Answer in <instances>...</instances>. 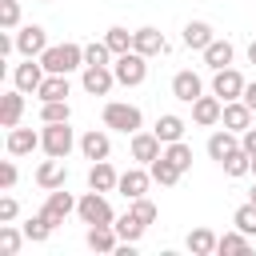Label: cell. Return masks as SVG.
I'll return each mask as SVG.
<instances>
[{"label":"cell","instance_id":"cell-3","mask_svg":"<svg viewBox=\"0 0 256 256\" xmlns=\"http://www.w3.org/2000/svg\"><path fill=\"white\" fill-rule=\"evenodd\" d=\"M112 72H116V84L136 88V84H144V80H148V56H140V52L132 48V52H124V56H116V60H112Z\"/></svg>","mask_w":256,"mask_h":256},{"label":"cell","instance_id":"cell-31","mask_svg":"<svg viewBox=\"0 0 256 256\" xmlns=\"http://www.w3.org/2000/svg\"><path fill=\"white\" fill-rule=\"evenodd\" d=\"M220 168H224V176L240 180V176H248V172H252V156H248V152H244V144H240V148H236V152H232Z\"/></svg>","mask_w":256,"mask_h":256},{"label":"cell","instance_id":"cell-44","mask_svg":"<svg viewBox=\"0 0 256 256\" xmlns=\"http://www.w3.org/2000/svg\"><path fill=\"white\" fill-rule=\"evenodd\" d=\"M240 144H244L248 156H256V128H244V132H240Z\"/></svg>","mask_w":256,"mask_h":256},{"label":"cell","instance_id":"cell-13","mask_svg":"<svg viewBox=\"0 0 256 256\" xmlns=\"http://www.w3.org/2000/svg\"><path fill=\"white\" fill-rule=\"evenodd\" d=\"M220 112H224V100L212 92V96H196L192 100V120L200 124V128H212V124H220Z\"/></svg>","mask_w":256,"mask_h":256},{"label":"cell","instance_id":"cell-17","mask_svg":"<svg viewBox=\"0 0 256 256\" xmlns=\"http://www.w3.org/2000/svg\"><path fill=\"white\" fill-rule=\"evenodd\" d=\"M20 116H24V92L12 84V88L0 96V128H16Z\"/></svg>","mask_w":256,"mask_h":256},{"label":"cell","instance_id":"cell-5","mask_svg":"<svg viewBox=\"0 0 256 256\" xmlns=\"http://www.w3.org/2000/svg\"><path fill=\"white\" fill-rule=\"evenodd\" d=\"M76 216H80L84 224H116V212H112V204H108V192H96V188L76 200Z\"/></svg>","mask_w":256,"mask_h":256},{"label":"cell","instance_id":"cell-9","mask_svg":"<svg viewBox=\"0 0 256 256\" xmlns=\"http://www.w3.org/2000/svg\"><path fill=\"white\" fill-rule=\"evenodd\" d=\"M132 48H136L140 56H148V60H152V56H164V52H168V40H164V32H160V28L144 24V28H136V32H132Z\"/></svg>","mask_w":256,"mask_h":256},{"label":"cell","instance_id":"cell-47","mask_svg":"<svg viewBox=\"0 0 256 256\" xmlns=\"http://www.w3.org/2000/svg\"><path fill=\"white\" fill-rule=\"evenodd\" d=\"M248 200H252V204H256V184H252V192H248Z\"/></svg>","mask_w":256,"mask_h":256},{"label":"cell","instance_id":"cell-18","mask_svg":"<svg viewBox=\"0 0 256 256\" xmlns=\"http://www.w3.org/2000/svg\"><path fill=\"white\" fill-rule=\"evenodd\" d=\"M160 152H164V148H160V136H156V132H144V128L132 132V160H136V164H152Z\"/></svg>","mask_w":256,"mask_h":256},{"label":"cell","instance_id":"cell-1","mask_svg":"<svg viewBox=\"0 0 256 256\" xmlns=\"http://www.w3.org/2000/svg\"><path fill=\"white\" fill-rule=\"evenodd\" d=\"M40 64L48 68V72H60V76H68V72H76V68H84V48L80 44H48L44 52H40Z\"/></svg>","mask_w":256,"mask_h":256},{"label":"cell","instance_id":"cell-16","mask_svg":"<svg viewBox=\"0 0 256 256\" xmlns=\"http://www.w3.org/2000/svg\"><path fill=\"white\" fill-rule=\"evenodd\" d=\"M148 184H152V172H144V168H128V172H120L116 192H120L124 200H136V196H148Z\"/></svg>","mask_w":256,"mask_h":256},{"label":"cell","instance_id":"cell-26","mask_svg":"<svg viewBox=\"0 0 256 256\" xmlns=\"http://www.w3.org/2000/svg\"><path fill=\"white\" fill-rule=\"evenodd\" d=\"M184 128H188V124H184L176 112H164V116H156V128H152V132L160 136V144H172V140H184Z\"/></svg>","mask_w":256,"mask_h":256},{"label":"cell","instance_id":"cell-14","mask_svg":"<svg viewBox=\"0 0 256 256\" xmlns=\"http://www.w3.org/2000/svg\"><path fill=\"white\" fill-rule=\"evenodd\" d=\"M80 152H84V160H108V152H112V140H108V132L104 128H88L84 136H80Z\"/></svg>","mask_w":256,"mask_h":256},{"label":"cell","instance_id":"cell-43","mask_svg":"<svg viewBox=\"0 0 256 256\" xmlns=\"http://www.w3.org/2000/svg\"><path fill=\"white\" fill-rule=\"evenodd\" d=\"M16 176H20V172H16V164H12V160H4V164H0V188L8 192V188L16 184Z\"/></svg>","mask_w":256,"mask_h":256},{"label":"cell","instance_id":"cell-27","mask_svg":"<svg viewBox=\"0 0 256 256\" xmlns=\"http://www.w3.org/2000/svg\"><path fill=\"white\" fill-rule=\"evenodd\" d=\"M148 172H152V180H156L160 188H172V184H180V176H184V172H180V168H176V164H172L164 152H160V156L148 164Z\"/></svg>","mask_w":256,"mask_h":256},{"label":"cell","instance_id":"cell-42","mask_svg":"<svg viewBox=\"0 0 256 256\" xmlns=\"http://www.w3.org/2000/svg\"><path fill=\"white\" fill-rule=\"evenodd\" d=\"M16 212H20V204H16L12 196H0V224H12Z\"/></svg>","mask_w":256,"mask_h":256},{"label":"cell","instance_id":"cell-45","mask_svg":"<svg viewBox=\"0 0 256 256\" xmlns=\"http://www.w3.org/2000/svg\"><path fill=\"white\" fill-rule=\"evenodd\" d=\"M240 100H244V104L256 112V80H252V84H244V96H240Z\"/></svg>","mask_w":256,"mask_h":256},{"label":"cell","instance_id":"cell-39","mask_svg":"<svg viewBox=\"0 0 256 256\" xmlns=\"http://www.w3.org/2000/svg\"><path fill=\"white\" fill-rule=\"evenodd\" d=\"M0 28L4 32L20 28V0H0Z\"/></svg>","mask_w":256,"mask_h":256},{"label":"cell","instance_id":"cell-8","mask_svg":"<svg viewBox=\"0 0 256 256\" xmlns=\"http://www.w3.org/2000/svg\"><path fill=\"white\" fill-rule=\"evenodd\" d=\"M68 212H76V200H72V192H64V188H52V192H48V200H44V208H40V216H44L52 228H60Z\"/></svg>","mask_w":256,"mask_h":256},{"label":"cell","instance_id":"cell-12","mask_svg":"<svg viewBox=\"0 0 256 256\" xmlns=\"http://www.w3.org/2000/svg\"><path fill=\"white\" fill-rule=\"evenodd\" d=\"M172 96L184 100V104H192L196 96H204V80H200L192 68H180V72L172 76Z\"/></svg>","mask_w":256,"mask_h":256},{"label":"cell","instance_id":"cell-25","mask_svg":"<svg viewBox=\"0 0 256 256\" xmlns=\"http://www.w3.org/2000/svg\"><path fill=\"white\" fill-rule=\"evenodd\" d=\"M120 184V176H116V168L108 164V160H96L92 168H88V188H96V192H112Z\"/></svg>","mask_w":256,"mask_h":256},{"label":"cell","instance_id":"cell-23","mask_svg":"<svg viewBox=\"0 0 256 256\" xmlns=\"http://www.w3.org/2000/svg\"><path fill=\"white\" fill-rule=\"evenodd\" d=\"M40 148V132H32V128H8V156H28V152H36Z\"/></svg>","mask_w":256,"mask_h":256},{"label":"cell","instance_id":"cell-40","mask_svg":"<svg viewBox=\"0 0 256 256\" xmlns=\"http://www.w3.org/2000/svg\"><path fill=\"white\" fill-rule=\"evenodd\" d=\"M116 56H112V48L104 44V40H92V44H84V64H112Z\"/></svg>","mask_w":256,"mask_h":256},{"label":"cell","instance_id":"cell-37","mask_svg":"<svg viewBox=\"0 0 256 256\" xmlns=\"http://www.w3.org/2000/svg\"><path fill=\"white\" fill-rule=\"evenodd\" d=\"M248 248H252V240H248V232H240V228H236V232H224V236L216 240V252H220V256H224V252H248Z\"/></svg>","mask_w":256,"mask_h":256},{"label":"cell","instance_id":"cell-36","mask_svg":"<svg viewBox=\"0 0 256 256\" xmlns=\"http://www.w3.org/2000/svg\"><path fill=\"white\" fill-rule=\"evenodd\" d=\"M24 240H28V236H24V228H12V224H0V252H4V256H16Z\"/></svg>","mask_w":256,"mask_h":256},{"label":"cell","instance_id":"cell-38","mask_svg":"<svg viewBox=\"0 0 256 256\" xmlns=\"http://www.w3.org/2000/svg\"><path fill=\"white\" fill-rule=\"evenodd\" d=\"M232 224H236L240 232L256 236V204H252V200H248V204H240V208L232 212Z\"/></svg>","mask_w":256,"mask_h":256},{"label":"cell","instance_id":"cell-33","mask_svg":"<svg viewBox=\"0 0 256 256\" xmlns=\"http://www.w3.org/2000/svg\"><path fill=\"white\" fill-rule=\"evenodd\" d=\"M104 44L112 48V56H124V52H132V32L116 24V28H108V32H104Z\"/></svg>","mask_w":256,"mask_h":256},{"label":"cell","instance_id":"cell-35","mask_svg":"<svg viewBox=\"0 0 256 256\" xmlns=\"http://www.w3.org/2000/svg\"><path fill=\"white\" fill-rule=\"evenodd\" d=\"M164 156L180 168V172H192V148L184 144V140H172V144H164Z\"/></svg>","mask_w":256,"mask_h":256},{"label":"cell","instance_id":"cell-22","mask_svg":"<svg viewBox=\"0 0 256 256\" xmlns=\"http://www.w3.org/2000/svg\"><path fill=\"white\" fill-rule=\"evenodd\" d=\"M212 40H216V32H212V24H208V20H188V24H184V48L204 52Z\"/></svg>","mask_w":256,"mask_h":256},{"label":"cell","instance_id":"cell-41","mask_svg":"<svg viewBox=\"0 0 256 256\" xmlns=\"http://www.w3.org/2000/svg\"><path fill=\"white\" fill-rule=\"evenodd\" d=\"M128 212H136L144 224H152V220H156V204H152L148 196H136V200H128Z\"/></svg>","mask_w":256,"mask_h":256},{"label":"cell","instance_id":"cell-11","mask_svg":"<svg viewBox=\"0 0 256 256\" xmlns=\"http://www.w3.org/2000/svg\"><path fill=\"white\" fill-rule=\"evenodd\" d=\"M44 48H48V32H44L40 24L16 28V52H20V56H40Z\"/></svg>","mask_w":256,"mask_h":256},{"label":"cell","instance_id":"cell-28","mask_svg":"<svg viewBox=\"0 0 256 256\" xmlns=\"http://www.w3.org/2000/svg\"><path fill=\"white\" fill-rule=\"evenodd\" d=\"M68 92H72V88H68V76H60V72H48L44 84L36 88L40 104H44V100H68Z\"/></svg>","mask_w":256,"mask_h":256},{"label":"cell","instance_id":"cell-32","mask_svg":"<svg viewBox=\"0 0 256 256\" xmlns=\"http://www.w3.org/2000/svg\"><path fill=\"white\" fill-rule=\"evenodd\" d=\"M52 232H56V228H52V224H48V220H44L40 212L24 220V236H28V244H44V240H48Z\"/></svg>","mask_w":256,"mask_h":256},{"label":"cell","instance_id":"cell-48","mask_svg":"<svg viewBox=\"0 0 256 256\" xmlns=\"http://www.w3.org/2000/svg\"><path fill=\"white\" fill-rule=\"evenodd\" d=\"M252 176H256V156H252Z\"/></svg>","mask_w":256,"mask_h":256},{"label":"cell","instance_id":"cell-7","mask_svg":"<svg viewBox=\"0 0 256 256\" xmlns=\"http://www.w3.org/2000/svg\"><path fill=\"white\" fill-rule=\"evenodd\" d=\"M44 76H48V68L40 64V56H24V64L12 68V84H16L20 92H36V88L44 84Z\"/></svg>","mask_w":256,"mask_h":256},{"label":"cell","instance_id":"cell-15","mask_svg":"<svg viewBox=\"0 0 256 256\" xmlns=\"http://www.w3.org/2000/svg\"><path fill=\"white\" fill-rule=\"evenodd\" d=\"M236 148H240V132H232V128H216V132L208 136V156H212L216 164H224Z\"/></svg>","mask_w":256,"mask_h":256},{"label":"cell","instance_id":"cell-46","mask_svg":"<svg viewBox=\"0 0 256 256\" xmlns=\"http://www.w3.org/2000/svg\"><path fill=\"white\" fill-rule=\"evenodd\" d=\"M248 60H252V64H256V40H252V44H248Z\"/></svg>","mask_w":256,"mask_h":256},{"label":"cell","instance_id":"cell-10","mask_svg":"<svg viewBox=\"0 0 256 256\" xmlns=\"http://www.w3.org/2000/svg\"><path fill=\"white\" fill-rule=\"evenodd\" d=\"M244 84H248V80H244L236 68H220V72H212V92H216L224 104H228V100H240V96H244Z\"/></svg>","mask_w":256,"mask_h":256},{"label":"cell","instance_id":"cell-21","mask_svg":"<svg viewBox=\"0 0 256 256\" xmlns=\"http://www.w3.org/2000/svg\"><path fill=\"white\" fill-rule=\"evenodd\" d=\"M88 248H92V252H100V256L116 252V248H120L116 228H112V224H88Z\"/></svg>","mask_w":256,"mask_h":256},{"label":"cell","instance_id":"cell-24","mask_svg":"<svg viewBox=\"0 0 256 256\" xmlns=\"http://www.w3.org/2000/svg\"><path fill=\"white\" fill-rule=\"evenodd\" d=\"M232 56H236V48H232V40H212L208 48H204V64L212 68V72H220V68H232Z\"/></svg>","mask_w":256,"mask_h":256},{"label":"cell","instance_id":"cell-19","mask_svg":"<svg viewBox=\"0 0 256 256\" xmlns=\"http://www.w3.org/2000/svg\"><path fill=\"white\" fill-rule=\"evenodd\" d=\"M252 116H256V112H252L244 100H228L224 112H220V124L232 128V132H244V128H252Z\"/></svg>","mask_w":256,"mask_h":256},{"label":"cell","instance_id":"cell-34","mask_svg":"<svg viewBox=\"0 0 256 256\" xmlns=\"http://www.w3.org/2000/svg\"><path fill=\"white\" fill-rule=\"evenodd\" d=\"M40 120H44V124L72 120V108H68V100H44V104H40Z\"/></svg>","mask_w":256,"mask_h":256},{"label":"cell","instance_id":"cell-2","mask_svg":"<svg viewBox=\"0 0 256 256\" xmlns=\"http://www.w3.org/2000/svg\"><path fill=\"white\" fill-rule=\"evenodd\" d=\"M140 124H144V116H140V108H136V104H124V100L104 104V128L132 136V132H140Z\"/></svg>","mask_w":256,"mask_h":256},{"label":"cell","instance_id":"cell-30","mask_svg":"<svg viewBox=\"0 0 256 256\" xmlns=\"http://www.w3.org/2000/svg\"><path fill=\"white\" fill-rule=\"evenodd\" d=\"M112 228H116V236H120V240L136 244V240L144 236V228H148V224H144L136 212H124V216H116V224H112Z\"/></svg>","mask_w":256,"mask_h":256},{"label":"cell","instance_id":"cell-29","mask_svg":"<svg viewBox=\"0 0 256 256\" xmlns=\"http://www.w3.org/2000/svg\"><path fill=\"white\" fill-rule=\"evenodd\" d=\"M216 240H220V236H216L212 228H192L184 244H188L192 256H212V252H216Z\"/></svg>","mask_w":256,"mask_h":256},{"label":"cell","instance_id":"cell-4","mask_svg":"<svg viewBox=\"0 0 256 256\" xmlns=\"http://www.w3.org/2000/svg\"><path fill=\"white\" fill-rule=\"evenodd\" d=\"M76 144H80V140H76V132L68 128V120H60V124H44V132H40V148H44L48 156H56V160H64Z\"/></svg>","mask_w":256,"mask_h":256},{"label":"cell","instance_id":"cell-6","mask_svg":"<svg viewBox=\"0 0 256 256\" xmlns=\"http://www.w3.org/2000/svg\"><path fill=\"white\" fill-rule=\"evenodd\" d=\"M80 84H84L88 96H108L112 84H116V72H112V64H84Z\"/></svg>","mask_w":256,"mask_h":256},{"label":"cell","instance_id":"cell-20","mask_svg":"<svg viewBox=\"0 0 256 256\" xmlns=\"http://www.w3.org/2000/svg\"><path fill=\"white\" fill-rule=\"evenodd\" d=\"M64 180H68V168H64V160H56V156H48V160L36 168V184H40L44 192L64 188Z\"/></svg>","mask_w":256,"mask_h":256},{"label":"cell","instance_id":"cell-49","mask_svg":"<svg viewBox=\"0 0 256 256\" xmlns=\"http://www.w3.org/2000/svg\"><path fill=\"white\" fill-rule=\"evenodd\" d=\"M44 4H52V0H44Z\"/></svg>","mask_w":256,"mask_h":256}]
</instances>
